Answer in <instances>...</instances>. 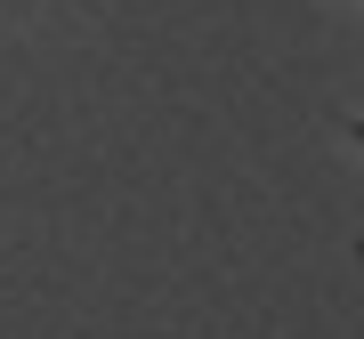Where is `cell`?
Wrapping results in <instances>:
<instances>
[{"mask_svg":"<svg viewBox=\"0 0 364 339\" xmlns=\"http://www.w3.org/2000/svg\"><path fill=\"white\" fill-rule=\"evenodd\" d=\"M356 138H364V121H356Z\"/></svg>","mask_w":364,"mask_h":339,"instance_id":"6da1fadb","label":"cell"}]
</instances>
